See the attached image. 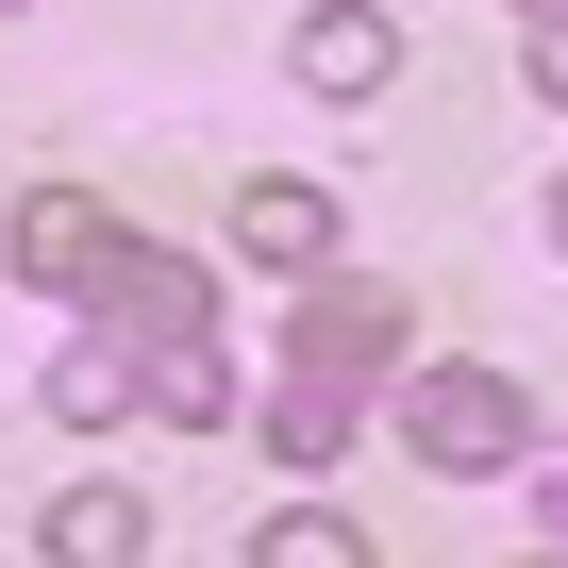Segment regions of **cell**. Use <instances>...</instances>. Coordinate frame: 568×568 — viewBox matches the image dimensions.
<instances>
[{
    "mask_svg": "<svg viewBox=\"0 0 568 568\" xmlns=\"http://www.w3.org/2000/svg\"><path fill=\"white\" fill-rule=\"evenodd\" d=\"M402 452H418L435 485H501V468H535V402H518V368H402Z\"/></svg>",
    "mask_w": 568,
    "mask_h": 568,
    "instance_id": "cell-1",
    "label": "cell"
},
{
    "mask_svg": "<svg viewBox=\"0 0 568 568\" xmlns=\"http://www.w3.org/2000/svg\"><path fill=\"white\" fill-rule=\"evenodd\" d=\"M402 284H352V267H302V318H284V368H318V385H352V402H385L402 385Z\"/></svg>",
    "mask_w": 568,
    "mask_h": 568,
    "instance_id": "cell-2",
    "label": "cell"
},
{
    "mask_svg": "<svg viewBox=\"0 0 568 568\" xmlns=\"http://www.w3.org/2000/svg\"><path fill=\"white\" fill-rule=\"evenodd\" d=\"M134 217L118 201H84V184H34L18 217H0V267H18V284H51V302H84V284H101V251H118Z\"/></svg>",
    "mask_w": 568,
    "mask_h": 568,
    "instance_id": "cell-3",
    "label": "cell"
},
{
    "mask_svg": "<svg viewBox=\"0 0 568 568\" xmlns=\"http://www.w3.org/2000/svg\"><path fill=\"white\" fill-rule=\"evenodd\" d=\"M34 402H51L68 435H118V418H151V335H134V318H84V335L34 368Z\"/></svg>",
    "mask_w": 568,
    "mask_h": 568,
    "instance_id": "cell-4",
    "label": "cell"
},
{
    "mask_svg": "<svg viewBox=\"0 0 568 568\" xmlns=\"http://www.w3.org/2000/svg\"><path fill=\"white\" fill-rule=\"evenodd\" d=\"M68 318H134V335H201V318H217V284H201L184 251H151V234H118V251H101V284H84Z\"/></svg>",
    "mask_w": 568,
    "mask_h": 568,
    "instance_id": "cell-5",
    "label": "cell"
},
{
    "mask_svg": "<svg viewBox=\"0 0 568 568\" xmlns=\"http://www.w3.org/2000/svg\"><path fill=\"white\" fill-rule=\"evenodd\" d=\"M217 234H234L251 267H335V184H302V168H251Z\"/></svg>",
    "mask_w": 568,
    "mask_h": 568,
    "instance_id": "cell-6",
    "label": "cell"
},
{
    "mask_svg": "<svg viewBox=\"0 0 568 568\" xmlns=\"http://www.w3.org/2000/svg\"><path fill=\"white\" fill-rule=\"evenodd\" d=\"M284 68H302L318 101H385V68H402V34L368 18V0H318V18H302V51H284Z\"/></svg>",
    "mask_w": 568,
    "mask_h": 568,
    "instance_id": "cell-7",
    "label": "cell"
},
{
    "mask_svg": "<svg viewBox=\"0 0 568 568\" xmlns=\"http://www.w3.org/2000/svg\"><path fill=\"white\" fill-rule=\"evenodd\" d=\"M151 418H184V435L234 418V352H217V318H201V335H151Z\"/></svg>",
    "mask_w": 568,
    "mask_h": 568,
    "instance_id": "cell-8",
    "label": "cell"
},
{
    "mask_svg": "<svg viewBox=\"0 0 568 568\" xmlns=\"http://www.w3.org/2000/svg\"><path fill=\"white\" fill-rule=\"evenodd\" d=\"M352 435H368V402H352V385H318V368H284V402H267V452H284V468H335Z\"/></svg>",
    "mask_w": 568,
    "mask_h": 568,
    "instance_id": "cell-9",
    "label": "cell"
},
{
    "mask_svg": "<svg viewBox=\"0 0 568 568\" xmlns=\"http://www.w3.org/2000/svg\"><path fill=\"white\" fill-rule=\"evenodd\" d=\"M51 551H68V568H134V551H151V501H134V485H68V501H51Z\"/></svg>",
    "mask_w": 568,
    "mask_h": 568,
    "instance_id": "cell-10",
    "label": "cell"
},
{
    "mask_svg": "<svg viewBox=\"0 0 568 568\" xmlns=\"http://www.w3.org/2000/svg\"><path fill=\"white\" fill-rule=\"evenodd\" d=\"M251 551H267V568H368V535H352L335 501H284V518H267Z\"/></svg>",
    "mask_w": 568,
    "mask_h": 568,
    "instance_id": "cell-11",
    "label": "cell"
},
{
    "mask_svg": "<svg viewBox=\"0 0 568 568\" xmlns=\"http://www.w3.org/2000/svg\"><path fill=\"white\" fill-rule=\"evenodd\" d=\"M535 101H568V0L535 18Z\"/></svg>",
    "mask_w": 568,
    "mask_h": 568,
    "instance_id": "cell-12",
    "label": "cell"
},
{
    "mask_svg": "<svg viewBox=\"0 0 568 568\" xmlns=\"http://www.w3.org/2000/svg\"><path fill=\"white\" fill-rule=\"evenodd\" d=\"M535 518H551V535H568V452H551V468H535Z\"/></svg>",
    "mask_w": 568,
    "mask_h": 568,
    "instance_id": "cell-13",
    "label": "cell"
},
{
    "mask_svg": "<svg viewBox=\"0 0 568 568\" xmlns=\"http://www.w3.org/2000/svg\"><path fill=\"white\" fill-rule=\"evenodd\" d=\"M551 251H568V184H551Z\"/></svg>",
    "mask_w": 568,
    "mask_h": 568,
    "instance_id": "cell-14",
    "label": "cell"
},
{
    "mask_svg": "<svg viewBox=\"0 0 568 568\" xmlns=\"http://www.w3.org/2000/svg\"><path fill=\"white\" fill-rule=\"evenodd\" d=\"M0 18H18V0H0Z\"/></svg>",
    "mask_w": 568,
    "mask_h": 568,
    "instance_id": "cell-15",
    "label": "cell"
}]
</instances>
